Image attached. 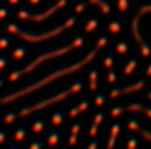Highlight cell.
Here are the masks:
<instances>
[{"label": "cell", "mask_w": 151, "mask_h": 149, "mask_svg": "<svg viewBox=\"0 0 151 149\" xmlns=\"http://www.w3.org/2000/svg\"><path fill=\"white\" fill-rule=\"evenodd\" d=\"M29 149H42V143H40V141H33V143L29 145Z\"/></svg>", "instance_id": "cell-23"}, {"label": "cell", "mask_w": 151, "mask_h": 149, "mask_svg": "<svg viewBox=\"0 0 151 149\" xmlns=\"http://www.w3.org/2000/svg\"><path fill=\"white\" fill-rule=\"evenodd\" d=\"M149 99H151V93H149Z\"/></svg>", "instance_id": "cell-33"}, {"label": "cell", "mask_w": 151, "mask_h": 149, "mask_svg": "<svg viewBox=\"0 0 151 149\" xmlns=\"http://www.w3.org/2000/svg\"><path fill=\"white\" fill-rule=\"evenodd\" d=\"M6 62H9L6 58H0V68H4V66H6Z\"/></svg>", "instance_id": "cell-27"}, {"label": "cell", "mask_w": 151, "mask_h": 149, "mask_svg": "<svg viewBox=\"0 0 151 149\" xmlns=\"http://www.w3.org/2000/svg\"><path fill=\"white\" fill-rule=\"evenodd\" d=\"M104 101H106V95H97V97H95V104H97V106H101Z\"/></svg>", "instance_id": "cell-22"}, {"label": "cell", "mask_w": 151, "mask_h": 149, "mask_svg": "<svg viewBox=\"0 0 151 149\" xmlns=\"http://www.w3.org/2000/svg\"><path fill=\"white\" fill-rule=\"evenodd\" d=\"M83 44V37H79V40H75L70 46H64V48H58V50H52V52H48V54H42V56H37L29 66H25V68H19V71H15V73H11L9 75V79L11 81H17L19 77H23L25 73H31V71H35L37 66H40V62H44V60H48V58H54V56H60V54H66V52H70V48H75V46H81Z\"/></svg>", "instance_id": "cell-3"}, {"label": "cell", "mask_w": 151, "mask_h": 149, "mask_svg": "<svg viewBox=\"0 0 151 149\" xmlns=\"http://www.w3.org/2000/svg\"><path fill=\"white\" fill-rule=\"evenodd\" d=\"M87 108H89V101H87V99H83V101H81V104H77L68 114H70V118H77V116H79L83 110H87Z\"/></svg>", "instance_id": "cell-8"}, {"label": "cell", "mask_w": 151, "mask_h": 149, "mask_svg": "<svg viewBox=\"0 0 151 149\" xmlns=\"http://www.w3.org/2000/svg\"><path fill=\"white\" fill-rule=\"evenodd\" d=\"M13 56H15V58H23V56H25V48H17Z\"/></svg>", "instance_id": "cell-16"}, {"label": "cell", "mask_w": 151, "mask_h": 149, "mask_svg": "<svg viewBox=\"0 0 151 149\" xmlns=\"http://www.w3.org/2000/svg\"><path fill=\"white\" fill-rule=\"evenodd\" d=\"M44 128H46V120H42V118H40V120H35V122H33V126H31V130H33V132H42Z\"/></svg>", "instance_id": "cell-11"}, {"label": "cell", "mask_w": 151, "mask_h": 149, "mask_svg": "<svg viewBox=\"0 0 151 149\" xmlns=\"http://www.w3.org/2000/svg\"><path fill=\"white\" fill-rule=\"evenodd\" d=\"M31 2H40V0H31Z\"/></svg>", "instance_id": "cell-32"}, {"label": "cell", "mask_w": 151, "mask_h": 149, "mask_svg": "<svg viewBox=\"0 0 151 149\" xmlns=\"http://www.w3.org/2000/svg\"><path fill=\"white\" fill-rule=\"evenodd\" d=\"M6 46H9V40H6V37L0 40V48H6Z\"/></svg>", "instance_id": "cell-25"}, {"label": "cell", "mask_w": 151, "mask_h": 149, "mask_svg": "<svg viewBox=\"0 0 151 149\" xmlns=\"http://www.w3.org/2000/svg\"><path fill=\"white\" fill-rule=\"evenodd\" d=\"M141 132H143V137H145V139H149V141H151V130H149V128H141Z\"/></svg>", "instance_id": "cell-21"}, {"label": "cell", "mask_w": 151, "mask_h": 149, "mask_svg": "<svg viewBox=\"0 0 151 149\" xmlns=\"http://www.w3.org/2000/svg\"><path fill=\"white\" fill-rule=\"evenodd\" d=\"M134 66H137V62H134V60H132V62H128V64H126V73H132V71H134Z\"/></svg>", "instance_id": "cell-20"}, {"label": "cell", "mask_w": 151, "mask_h": 149, "mask_svg": "<svg viewBox=\"0 0 151 149\" xmlns=\"http://www.w3.org/2000/svg\"><path fill=\"white\" fill-rule=\"evenodd\" d=\"M145 85V81H139V83H134V85H128V87H122V89H114L110 95L112 97H116V95H120V93H126V91H134V89H141Z\"/></svg>", "instance_id": "cell-6"}, {"label": "cell", "mask_w": 151, "mask_h": 149, "mask_svg": "<svg viewBox=\"0 0 151 149\" xmlns=\"http://www.w3.org/2000/svg\"><path fill=\"white\" fill-rule=\"evenodd\" d=\"M79 132H81V122H75L73 128H70V135H68V145H70V147L77 145V141H79Z\"/></svg>", "instance_id": "cell-4"}, {"label": "cell", "mask_w": 151, "mask_h": 149, "mask_svg": "<svg viewBox=\"0 0 151 149\" xmlns=\"http://www.w3.org/2000/svg\"><path fill=\"white\" fill-rule=\"evenodd\" d=\"M81 87H83V85L77 81L73 87H68V89H64V91H60V93H56V95H52V97H44V99H40V101H35V104H31V106H25V108L19 112V116H29V114L42 110V108H48V106H52V104H56V101H62L64 97H68V95L81 91Z\"/></svg>", "instance_id": "cell-2"}, {"label": "cell", "mask_w": 151, "mask_h": 149, "mask_svg": "<svg viewBox=\"0 0 151 149\" xmlns=\"http://www.w3.org/2000/svg\"><path fill=\"white\" fill-rule=\"evenodd\" d=\"M137 147V139L132 137V139H128V145H126V149H134Z\"/></svg>", "instance_id": "cell-19"}, {"label": "cell", "mask_w": 151, "mask_h": 149, "mask_svg": "<svg viewBox=\"0 0 151 149\" xmlns=\"http://www.w3.org/2000/svg\"><path fill=\"white\" fill-rule=\"evenodd\" d=\"M58 141H60V132H58V130L50 132V137H48V145L54 147V145H58Z\"/></svg>", "instance_id": "cell-9"}, {"label": "cell", "mask_w": 151, "mask_h": 149, "mask_svg": "<svg viewBox=\"0 0 151 149\" xmlns=\"http://www.w3.org/2000/svg\"><path fill=\"white\" fill-rule=\"evenodd\" d=\"M2 83H4V81H2V79H0V87H2Z\"/></svg>", "instance_id": "cell-29"}, {"label": "cell", "mask_w": 151, "mask_h": 149, "mask_svg": "<svg viewBox=\"0 0 151 149\" xmlns=\"http://www.w3.org/2000/svg\"><path fill=\"white\" fill-rule=\"evenodd\" d=\"M27 137V128L25 126H19L17 130H15V141H23Z\"/></svg>", "instance_id": "cell-12"}, {"label": "cell", "mask_w": 151, "mask_h": 149, "mask_svg": "<svg viewBox=\"0 0 151 149\" xmlns=\"http://www.w3.org/2000/svg\"><path fill=\"white\" fill-rule=\"evenodd\" d=\"M104 122V112H97L95 114V120H93V124H101Z\"/></svg>", "instance_id": "cell-17"}, {"label": "cell", "mask_w": 151, "mask_h": 149, "mask_svg": "<svg viewBox=\"0 0 151 149\" xmlns=\"http://www.w3.org/2000/svg\"><path fill=\"white\" fill-rule=\"evenodd\" d=\"M97 130H99V124H91V128H89V135H91V137H95V135H97Z\"/></svg>", "instance_id": "cell-18"}, {"label": "cell", "mask_w": 151, "mask_h": 149, "mask_svg": "<svg viewBox=\"0 0 151 149\" xmlns=\"http://www.w3.org/2000/svg\"><path fill=\"white\" fill-rule=\"evenodd\" d=\"M87 149H97V141H91V143H89V147H87Z\"/></svg>", "instance_id": "cell-26"}, {"label": "cell", "mask_w": 151, "mask_h": 149, "mask_svg": "<svg viewBox=\"0 0 151 149\" xmlns=\"http://www.w3.org/2000/svg\"><path fill=\"white\" fill-rule=\"evenodd\" d=\"M9 2H11V4H17V2H19V0H9Z\"/></svg>", "instance_id": "cell-28"}, {"label": "cell", "mask_w": 151, "mask_h": 149, "mask_svg": "<svg viewBox=\"0 0 151 149\" xmlns=\"http://www.w3.org/2000/svg\"><path fill=\"white\" fill-rule=\"evenodd\" d=\"M124 110H132V112H145V114L151 118V108H147V106H143V104H128V106H124Z\"/></svg>", "instance_id": "cell-7"}, {"label": "cell", "mask_w": 151, "mask_h": 149, "mask_svg": "<svg viewBox=\"0 0 151 149\" xmlns=\"http://www.w3.org/2000/svg\"><path fill=\"white\" fill-rule=\"evenodd\" d=\"M128 128H130V130H141V124H139V122L132 118V120L128 122Z\"/></svg>", "instance_id": "cell-14"}, {"label": "cell", "mask_w": 151, "mask_h": 149, "mask_svg": "<svg viewBox=\"0 0 151 149\" xmlns=\"http://www.w3.org/2000/svg\"><path fill=\"white\" fill-rule=\"evenodd\" d=\"M118 135H120V124L116 122L112 128H110V139H108V149H114V145H116V139H118Z\"/></svg>", "instance_id": "cell-5"}, {"label": "cell", "mask_w": 151, "mask_h": 149, "mask_svg": "<svg viewBox=\"0 0 151 149\" xmlns=\"http://www.w3.org/2000/svg\"><path fill=\"white\" fill-rule=\"evenodd\" d=\"M6 141V130H0V143Z\"/></svg>", "instance_id": "cell-24"}, {"label": "cell", "mask_w": 151, "mask_h": 149, "mask_svg": "<svg viewBox=\"0 0 151 149\" xmlns=\"http://www.w3.org/2000/svg\"><path fill=\"white\" fill-rule=\"evenodd\" d=\"M89 87H91V89H95V87H97V73H95V71L91 73V85H89Z\"/></svg>", "instance_id": "cell-15"}, {"label": "cell", "mask_w": 151, "mask_h": 149, "mask_svg": "<svg viewBox=\"0 0 151 149\" xmlns=\"http://www.w3.org/2000/svg\"><path fill=\"white\" fill-rule=\"evenodd\" d=\"M62 149H68V147H62Z\"/></svg>", "instance_id": "cell-34"}, {"label": "cell", "mask_w": 151, "mask_h": 149, "mask_svg": "<svg viewBox=\"0 0 151 149\" xmlns=\"http://www.w3.org/2000/svg\"><path fill=\"white\" fill-rule=\"evenodd\" d=\"M99 44H101V40H99ZM99 44H97V48H99ZM97 48L87 56V58H83L81 62H75V64H70V66H66V68H60V71H54L52 75H48V77H44V79H40V81H35L33 85H27V87H21V89H17V91H13V93H9V95H4V97H0V104H9V101H15V99H19V97H23V95H27V93H33L35 89H40V87H46V85H50L54 79H58V77H64V75H68V73H73V71H77V68H81L85 62H89L93 56H95V52H97Z\"/></svg>", "instance_id": "cell-1"}, {"label": "cell", "mask_w": 151, "mask_h": 149, "mask_svg": "<svg viewBox=\"0 0 151 149\" xmlns=\"http://www.w3.org/2000/svg\"><path fill=\"white\" fill-rule=\"evenodd\" d=\"M9 149H19V147H9Z\"/></svg>", "instance_id": "cell-31"}, {"label": "cell", "mask_w": 151, "mask_h": 149, "mask_svg": "<svg viewBox=\"0 0 151 149\" xmlns=\"http://www.w3.org/2000/svg\"><path fill=\"white\" fill-rule=\"evenodd\" d=\"M147 73H149V75H151V66H149V71H147Z\"/></svg>", "instance_id": "cell-30"}, {"label": "cell", "mask_w": 151, "mask_h": 149, "mask_svg": "<svg viewBox=\"0 0 151 149\" xmlns=\"http://www.w3.org/2000/svg\"><path fill=\"white\" fill-rule=\"evenodd\" d=\"M17 118H19V114H15V112H9V114L4 116V122H6V124H13Z\"/></svg>", "instance_id": "cell-13"}, {"label": "cell", "mask_w": 151, "mask_h": 149, "mask_svg": "<svg viewBox=\"0 0 151 149\" xmlns=\"http://www.w3.org/2000/svg\"><path fill=\"white\" fill-rule=\"evenodd\" d=\"M62 122H64V116H62V112H54V114H52V124H54V126H60Z\"/></svg>", "instance_id": "cell-10"}]
</instances>
